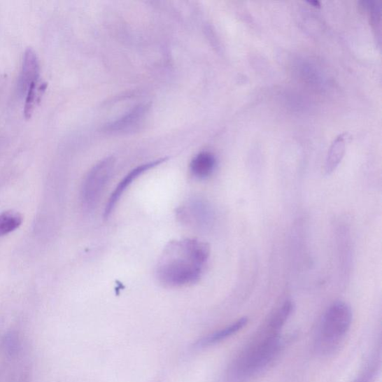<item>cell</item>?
<instances>
[{"label":"cell","instance_id":"1","mask_svg":"<svg viewBox=\"0 0 382 382\" xmlns=\"http://www.w3.org/2000/svg\"><path fill=\"white\" fill-rule=\"evenodd\" d=\"M210 247L194 239L172 241L166 246L156 269L159 282L167 288L194 285L204 274Z\"/></svg>","mask_w":382,"mask_h":382},{"label":"cell","instance_id":"2","mask_svg":"<svg viewBox=\"0 0 382 382\" xmlns=\"http://www.w3.org/2000/svg\"><path fill=\"white\" fill-rule=\"evenodd\" d=\"M278 332L267 327V331L234 362L230 369L233 382H243L260 374L271 365L279 353Z\"/></svg>","mask_w":382,"mask_h":382},{"label":"cell","instance_id":"3","mask_svg":"<svg viewBox=\"0 0 382 382\" xmlns=\"http://www.w3.org/2000/svg\"><path fill=\"white\" fill-rule=\"evenodd\" d=\"M353 320V312L346 302L339 301L325 313L320 325L318 346L323 353L334 351L349 332Z\"/></svg>","mask_w":382,"mask_h":382},{"label":"cell","instance_id":"4","mask_svg":"<svg viewBox=\"0 0 382 382\" xmlns=\"http://www.w3.org/2000/svg\"><path fill=\"white\" fill-rule=\"evenodd\" d=\"M114 167L115 160L109 157L99 162L87 174L82 188L85 207L92 209L97 206L113 173Z\"/></svg>","mask_w":382,"mask_h":382},{"label":"cell","instance_id":"5","mask_svg":"<svg viewBox=\"0 0 382 382\" xmlns=\"http://www.w3.org/2000/svg\"><path fill=\"white\" fill-rule=\"evenodd\" d=\"M166 160L167 159H162L140 165L136 168H134V169L132 170L125 178H123L108 200L104 211V217L108 218L111 215V213L114 211L115 206L118 204L122 195L125 193V191L134 181H136V179L145 172L161 164Z\"/></svg>","mask_w":382,"mask_h":382},{"label":"cell","instance_id":"6","mask_svg":"<svg viewBox=\"0 0 382 382\" xmlns=\"http://www.w3.org/2000/svg\"><path fill=\"white\" fill-rule=\"evenodd\" d=\"M39 78L40 64L38 56L32 49H28L24 54L19 78L20 92L26 94L31 87L39 83Z\"/></svg>","mask_w":382,"mask_h":382},{"label":"cell","instance_id":"7","mask_svg":"<svg viewBox=\"0 0 382 382\" xmlns=\"http://www.w3.org/2000/svg\"><path fill=\"white\" fill-rule=\"evenodd\" d=\"M148 106L139 105L132 109L127 114L112 122L106 127L110 132H125L138 127L148 111Z\"/></svg>","mask_w":382,"mask_h":382},{"label":"cell","instance_id":"8","mask_svg":"<svg viewBox=\"0 0 382 382\" xmlns=\"http://www.w3.org/2000/svg\"><path fill=\"white\" fill-rule=\"evenodd\" d=\"M348 139H349V134L344 133L332 142L325 162V174H332L341 162L345 153L346 141Z\"/></svg>","mask_w":382,"mask_h":382},{"label":"cell","instance_id":"9","mask_svg":"<svg viewBox=\"0 0 382 382\" xmlns=\"http://www.w3.org/2000/svg\"><path fill=\"white\" fill-rule=\"evenodd\" d=\"M216 159L215 155L208 152H202L194 157L190 168L192 174L198 178H206L215 171Z\"/></svg>","mask_w":382,"mask_h":382},{"label":"cell","instance_id":"10","mask_svg":"<svg viewBox=\"0 0 382 382\" xmlns=\"http://www.w3.org/2000/svg\"><path fill=\"white\" fill-rule=\"evenodd\" d=\"M247 323H248V319L246 318H241L238 321L228 325V327L226 328H223L208 335L204 339L201 341L199 346H210L227 339L229 338V337L241 331L244 327H246Z\"/></svg>","mask_w":382,"mask_h":382},{"label":"cell","instance_id":"11","mask_svg":"<svg viewBox=\"0 0 382 382\" xmlns=\"http://www.w3.org/2000/svg\"><path fill=\"white\" fill-rule=\"evenodd\" d=\"M22 222V217L15 211H4L0 215V237L17 229Z\"/></svg>","mask_w":382,"mask_h":382},{"label":"cell","instance_id":"12","mask_svg":"<svg viewBox=\"0 0 382 382\" xmlns=\"http://www.w3.org/2000/svg\"><path fill=\"white\" fill-rule=\"evenodd\" d=\"M47 84L43 83L35 85L31 87L26 93V101L24 106V115L27 119L31 117L35 111L37 103L39 102L41 97L46 90Z\"/></svg>","mask_w":382,"mask_h":382}]
</instances>
